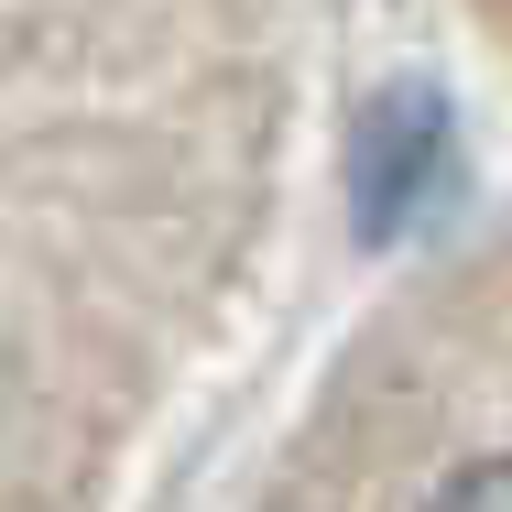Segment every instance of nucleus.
<instances>
[{
	"instance_id": "1",
	"label": "nucleus",
	"mask_w": 512,
	"mask_h": 512,
	"mask_svg": "<svg viewBox=\"0 0 512 512\" xmlns=\"http://www.w3.org/2000/svg\"><path fill=\"white\" fill-rule=\"evenodd\" d=\"M306 0H0V512H153L251 360Z\"/></svg>"
}]
</instances>
